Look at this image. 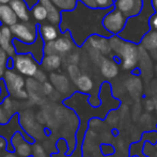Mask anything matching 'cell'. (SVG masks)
<instances>
[{
	"mask_svg": "<svg viewBox=\"0 0 157 157\" xmlns=\"http://www.w3.org/2000/svg\"><path fill=\"white\" fill-rule=\"evenodd\" d=\"M112 41H114L116 45H112V48L116 49V52L123 58V67L125 70H132L136 66L138 61V50L137 47L130 42L123 41L121 37L117 35V41L114 37H111Z\"/></svg>",
	"mask_w": 157,
	"mask_h": 157,
	"instance_id": "obj_1",
	"label": "cell"
},
{
	"mask_svg": "<svg viewBox=\"0 0 157 157\" xmlns=\"http://www.w3.org/2000/svg\"><path fill=\"white\" fill-rule=\"evenodd\" d=\"M127 21L128 19L120 11L117 10V9H113V10L106 13L105 16L101 18V26L105 29V31L116 36V35H119L124 30Z\"/></svg>",
	"mask_w": 157,
	"mask_h": 157,
	"instance_id": "obj_2",
	"label": "cell"
},
{
	"mask_svg": "<svg viewBox=\"0 0 157 157\" xmlns=\"http://www.w3.org/2000/svg\"><path fill=\"white\" fill-rule=\"evenodd\" d=\"M35 24L32 23H17L14 26L10 27L12 34L15 40L26 44V45H31L35 43L39 36V31Z\"/></svg>",
	"mask_w": 157,
	"mask_h": 157,
	"instance_id": "obj_3",
	"label": "cell"
},
{
	"mask_svg": "<svg viewBox=\"0 0 157 157\" xmlns=\"http://www.w3.org/2000/svg\"><path fill=\"white\" fill-rule=\"evenodd\" d=\"M2 80L4 81L9 94H11L13 97H16V98H27L28 97L27 92L24 90L25 80L21 75L13 72L12 70H6Z\"/></svg>",
	"mask_w": 157,
	"mask_h": 157,
	"instance_id": "obj_4",
	"label": "cell"
},
{
	"mask_svg": "<svg viewBox=\"0 0 157 157\" xmlns=\"http://www.w3.org/2000/svg\"><path fill=\"white\" fill-rule=\"evenodd\" d=\"M13 64L19 74L28 77H34L39 72V65L30 52L16 54L13 57Z\"/></svg>",
	"mask_w": 157,
	"mask_h": 157,
	"instance_id": "obj_5",
	"label": "cell"
},
{
	"mask_svg": "<svg viewBox=\"0 0 157 157\" xmlns=\"http://www.w3.org/2000/svg\"><path fill=\"white\" fill-rule=\"evenodd\" d=\"M143 6V0H114V9L120 11L127 19L139 16Z\"/></svg>",
	"mask_w": 157,
	"mask_h": 157,
	"instance_id": "obj_6",
	"label": "cell"
},
{
	"mask_svg": "<svg viewBox=\"0 0 157 157\" xmlns=\"http://www.w3.org/2000/svg\"><path fill=\"white\" fill-rule=\"evenodd\" d=\"M39 2L45 8L49 24H52L55 26L60 25L61 21H62V13L58 9V6L52 0H39Z\"/></svg>",
	"mask_w": 157,
	"mask_h": 157,
	"instance_id": "obj_7",
	"label": "cell"
},
{
	"mask_svg": "<svg viewBox=\"0 0 157 157\" xmlns=\"http://www.w3.org/2000/svg\"><path fill=\"white\" fill-rule=\"evenodd\" d=\"M39 35L42 37L44 43H49V42H55L58 39L59 31L57 27L52 24H40L37 27Z\"/></svg>",
	"mask_w": 157,
	"mask_h": 157,
	"instance_id": "obj_8",
	"label": "cell"
},
{
	"mask_svg": "<svg viewBox=\"0 0 157 157\" xmlns=\"http://www.w3.org/2000/svg\"><path fill=\"white\" fill-rule=\"evenodd\" d=\"M2 31V36H1V44H0V47L6 52L9 57H14L15 56V49L14 45H13L12 41V31H11L10 27H6V26H2L1 27Z\"/></svg>",
	"mask_w": 157,
	"mask_h": 157,
	"instance_id": "obj_9",
	"label": "cell"
},
{
	"mask_svg": "<svg viewBox=\"0 0 157 157\" xmlns=\"http://www.w3.org/2000/svg\"><path fill=\"white\" fill-rule=\"evenodd\" d=\"M11 6V8L13 9V11L16 14L17 18L21 19L23 23H29L30 19V13L27 3L24 0H13L9 3Z\"/></svg>",
	"mask_w": 157,
	"mask_h": 157,
	"instance_id": "obj_10",
	"label": "cell"
},
{
	"mask_svg": "<svg viewBox=\"0 0 157 157\" xmlns=\"http://www.w3.org/2000/svg\"><path fill=\"white\" fill-rule=\"evenodd\" d=\"M17 16L10 4L0 6V23L6 27H12L17 24Z\"/></svg>",
	"mask_w": 157,
	"mask_h": 157,
	"instance_id": "obj_11",
	"label": "cell"
},
{
	"mask_svg": "<svg viewBox=\"0 0 157 157\" xmlns=\"http://www.w3.org/2000/svg\"><path fill=\"white\" fill-rule=\"evenodd\" d=\"M54 45H55V49H56L57 54H65V52H70L73 46L70 33L64 32L62 36L58 37V39L54 42Z\"/></svg>",
	"mask_w": 157,
	"mask_h": 157,
	"instance_id": "obj_12",
	"label": "cell"
},
{
	"mask_svg": "<svg viewBox=\"0 0 157 157\" xmlns=\"http://www.w3.org/2000/svg\"><path fill=\"white\" fill-rule=\"evenodd\" d=\"M101 74L104 75V77H106L107 79H111L114 78V77L118 75V66L114 62L110 60H103V63L101 65Z\"/></svg>",
	"mask_w": 157,
	"mask_h": 157,
	"instance_id": "obj_13",
	"label": "cell"
},
{
	"mask_svg": "<svg viewBox=\"0 0 157 157\" xmlns=\"http://www.w3.org/2000/svg\"><path fill=\"white\" fill-rule=\"evenodd\" d=\"M42 65L47 71H55L60 67L61 65V57L59 55H49V56H44L42 60Z\"/></svg>",
	"mask_w": 157,
	"mask_h": 157,
	"instance_id": "obj_14",
	"label": "cell"
},
{
	"mask_svg": "<svg viewBox=\"0 0 157 157\" xmlns=\"http://www.w3.org/2000/svg\"><path fill=\"white\" fill-rule=\"evenodd\" d=\"M89 41L91 42L92 46L95 49L101 50L104 52H108L110 49L109 47V42L106 40V37L101 36V35H91L89 37Z\"/></svg>",
	"mask_w": 157,
	"mask_h": 157,
	"instance_id": "obj_15",
	"label": "cell"
},
{
	"mask_svg": "<svg viewBox=\"0 0 157 157\" xmlns=\"http://www.w3.org/2000/svg\"><path fill=\"white\" fill-rule=\"evenodd\" d=\"M75 83H76L79 91L83 92V93H89L92 90V88H93V81H92L91 78H90L89 76H87V75H81V76L75 81Z\"/></svg>",
	"mask_w": 157,
	"mask_h": 157,
	"instance_id": "obj_16",
	"label": "cell"
},
{
	"mask_svg": "<svg viewBox=\"0 0 157 157\" xmlns=\"http://www.w3.org/2000/svg\"><path fill=\"white\" fill-rule=\"evenodd\" d=\"M52 1L62 12H72L76 9L78 0H52Z\"/></svg>",
	"mask_w": 157,
	"mask_h": 157,
	"instance_id": "obj_17",
	"label": "cell"
},
{
	"mask_svg": "<svg viewBox=\"0 0 157 157\" xmlns=\"http://www.w3.org/2000/svg\"><path fill=\"white\" fill-rule=\"evenodd\" d=\"M31 12H32L33 17H34V19L37 23H42V21H44L45 19H47V12H46L45 8H44L40 2L33 6Z\"/></svg>",
	"mask_w": 157,
	"mask_h": 157,
	"instance_id": "obj_18",
	"label": "cell"
},
{
	"mask_svg": "<svg viewBox=\"0 0 157 157\" xmlns=\"http://www.w3.org/2000/svg\"><path fill=\"white\" fill-rule=\"evenodd\" d=\"M52 83H55L57 87V89H59L60 91L65 92L68 89V81L64 76H58L56 74L52 75Z\"/></svg>",
	"mask_w": 157,
	"mask_h": 157,
	"instance_id": "obj_19",
	"label": "cell"
},
{
	"mask_svg": "<svg viewBox=\"0 0 157 157\" xmlns=\"http://www.w3.org/2000/svg\"><path fill=\"white\" fill-rule=\"evenodd\" d=\"M14 147H16V152L18 153V155H21V157H28L31 154V147L27 142L24 141V139H21V143L14 145Z\"/></svg>",
	"mask_w": 157,
	"mask_h": 157,
	"instance_id": "obj_20",
	"label": "cell"
},
{
	"mask_svg": "<svg viewBox=\"0 0 157 157\" xmlns=\"http://www.w3.org/2000/svg\"><path fill=\"white\" fill-rule=\"evenodd\" d=\"M6 52L0 47V77H3L4 73L6 71V64H8L9 58Z\"/></svg>",
	"mask_w": 157,
	"mask_h": 157,
	"instance_id": "obj_21",
	"label": "cell"
},
{
	"mask_svg": "<svg viewBox=\"0 0 157 157\" xmlns=\"http://www.w3.org/2000/svg\"><path fill=\"white\" fill-rule=\"evenodd\" d=\"M140 122H141V124L147 128V129H151V128L154 126V120H153V118H152L151 113H149V112L141 116Z\"/></svg>",
	"mask_w": 157,
	"mask_h": 157,
	"instance_id": "obj_22",
	"label": "cell"
},
{
	"mask_svg": "<svg viewBox=\"0 0 157 157\" xmlns=\"http://www.w3.org/2000/svg\"><path fill=\"white\" fill-rule=\"evenodd\" d=\"M95 3H96V9L108 10L114 6V0H95Z\"/></svg>",
	"mask_w": 157,
	"mask_h": 157,
	"instance_id": "obj_23",
	"label": "cell"
},
{
	"mask_svg": "<svg viewBox=\"0 0 157 157\" xmlns=\"http://www.w3.org/2000/svg\"><path fill=\"white\" fill-rule=\"evenodd\" d=\"M119 120H120V117H119L118 112H117V111H110L109 112V114H108V117H107L108 124L114 127V126L118 125Z\"/></svg>",
	"mask_w": 157,
	"mask_h": 157,
	"instance_id": "obj_24",
	"label": "cell"
},
{
	"mask_svg": "<svg viewBox=\"0 0 157 157\" xmlns=\"http://www.w3.org/2000/svg\"><path fill=\"white\" fill-rule=\"evenodd\" d=\"M156 104L157 101L156 98H147L144 101V109L147 110V112H152V111H155V108H156Z\"/></svg>",
	"mask_w": 157,
	"mask_h": 157,
	"instance_id": "obj_25",
	"label": "cell"
},
{
	"mask_svg": "<svg viewBox=\"0 0 157 157\" xmlns=\"http://www.w3.org/2000/svg\"><path fill=\"white\" fill-rule=\"evenodd\" d=\"M68 74H70L71 78H72L74 81H76L77 79H78L79 77L81 76L80 72H79V70H78V67H77L76 65H74V64H72V65L68 66Z\"/></svg>",
	"mask_w": 157,
	"mask_h": 157,
	"instance_id": "obj_26",
	"label": "cell"
},
{
	"mask_svg": "<svg viewBox=\"0 0 157 157\" xmlns=\"http://www.w3.org/2000/svg\"><path fill=\"white\" fill-rule=\"evenodd\" d=\"M149 26L152 31L157 32V13L154 12L153 14L149 17Z\"/></svg>",
	"mask_w": 157,
	"mask_h": 157,
	"instance_id": "obj_27",
	"label": "cell"
},
{
	"mask_svg": "<svg viewBox=\"0 0 157 157\" xmlns=\"http://www.w3.org/2000/svg\"><path fill=\"white\" fill-rule=\"evenodd\" d=\"M6 113H9V112L6 111L1 106V104H0V124H6V123H8L9 118L6 117Z\"/></svg>",
	"mask_w": 157,
	"mask_h": 157,
	"instance_id": "obj_28",
	"label": "cell"
},
{
	"mask_svg": "<svg viewBox=\"0 0 157 157\" xmlns=\"http://www.w3.org/2000/svg\"><path fill=\"white\" fill-rule=\"evenodd\" d=\"M85 6H87L88 9H91V10H94L96 9V3H95V0H78Z\"/></svg>",
	"mask_w": 157,
	"mask_h": 157,
	"instance_id": "obj_29",
	"label": "cell"
},
{
	"mask_svg": "<svg viewBox=\"0 0 157 157\" xmlns=\"http://www.w3.org/2000/svg\"><path fill=\"white\" fill-rule=\"evenodd\" d=\"M34 77L37 79V80L42 81V82H43V81H45V79H46V75L44 74L43 71H40V70H39V72L36 73V75H35Z\"/></svg>",
	"mask_w": 157,
	"mask_h": 157,
	"instance_id": "obj_30",
	"label": "cell"
},
{
	"mask_svg": "<svg viewBox=\"0 0 157 157\" xmlns=\"http://www.w3.org/2000/svg\"><path fill=\"white\" fill-rule=\"evenodd\" d=\"M24 1L27 3L28 8L30 9V10H32V8L35 6L36 3H39V0H24Z\"/></svg>",
	"mask_w": 157,
	"mask_h": 157,
	"instance_id": "obj_31",
	"label": "cell"
},
{
	"mask_svg": "<svg viewBox=\"0 0 157 157\" xmlns=\"http://www.w3.org/2000/svg\"><path fill=\"white\" fill-rule=\"evenodd\" d=\"M44 90H45L46 94L52 93V86L50 85L49 82H45V85H44Z\"/></svg>",
	"mask_w": 157,
	"mask_h": 157,
	"instance_id": "obj_32",
	"label": "cell"
},
{
	"mask_svg": "<svg viewBox=\"0 0 157 157\" xmlns=\"http://www.w3.org/2000/svg\"><path fill=\"white\" fill-rule=\"evenodd\" d=\"M101 124V122L98 119H92V120L90 121V126H91V127H96V126H99Z\"/></svg>",
	"mask_w": 157,
	"mask_h": 157,
	"instance_id": "obj_33",
	"label": "cell"
},
{
	"mask_svg": "<svg viewBox=\"0 0 157 157\" xmlns=\"http://www.w3.org/2000/svg\"><path fill=\"white\" fill-rule=\"evenodd\" d=\"M151 4H152V8H153L154 12L157 13V0H151Z\"/></svg>",
	"mask_w": 157,
	"mask_h": 157,
	"instance_id": "obj_34",
	"label": "cell"
},
{
	"mask_svg": "<svg viewBox=\"0 0 157 157\" xmlns=\"http://www.w3.org/2000/svg\"><path fill=\"white\" fill-rule=\"evenodd\" d=\"M11 1H13V0H0L1 4H8V3H10Z\"/></svg>",
	"mask_w": 157,
	"mask_h": 157,
	"instance_id": "obj_35",
	"label": "cell"
},
{
	"mask_svg": "<svg viewBox=\"0 0 157 157\" xmlns=\"http://www.w3.org/2000/svg\"><path fill=\"white\" fill-rule=\"evenodd\" d=\"M1 36H2V31H1V28H0V44H1Z\"/></svg>",
	"mask_w": 157,
	"mask_h": 157,
	"instance_id": "obj_36",
	"label": "cell"
},
{
	"mask_svg": "<svg viewBox=\"0 0 157 157\" xmlns=\"http://www.w3.org/2000/svg\"><path fill=\"white\" fill-rule=\"evenodd\" d=\"M155 112H156V116H157V104H156V108H155Z\"/></svg>",
	"mask_w": 157,
	"mask_h": 157,
	"instance_id": "obj_37",
	"label": "cell"
},
{
	"mask_svg": "<svg viewBox=\"0 0 157 157\" xmlns=\"http://www.w3.org/2000/svg\"><path fill=\"white\" fill-rule=\"evenodd\" d=\"M132 157H138V156H136V155H135V156H132Z\"/></svg>",
	"mask_w": 157,
	"mask_h": 157,
	"instance_id": "obj_38",
	"label": "cell"
},
{
	"mask_svg": "<svg viewBox=\"0 0 157 157\" xmlns=\"http://www.w3.org/2000/svg\"><path fill=\"white\" fill-rule=\"evenodd\" d=\"M0 6H1V2H0Z\"/></svg>",
	"mask_w": 157,
	"mask_h": 157,
	"instance_id": "obj_39",
	"label": "cell"
},
{
	"mask_svg": "<svg viewBox=\"0 0 157 157\" xmlns=\"http://www.w3.org/2000/svg\"><path fill=\"white\" fill-rule=\"evenodd\" d=\"M0 92H1V89H0Z\"/></svg>",
	"mask_w": 157,
	"mask_h": 157,
	"instance_id": "obj_40",
	"label": "cell"
},
{
	"mask_svg": "<svg viewBox=\"0 0 157 157\" xmlns=\"http://www.w3.org/2000/svg\"><path fill=\"white\" fill-rule=\"evenodd\" d=\"M156 101H157V97H156Z\"/></svg>",
	"mask_w": 157,
	"mask_h": 157,
	"instance_id": "obj_41",
	"label": "cell"
}]
</instances>
